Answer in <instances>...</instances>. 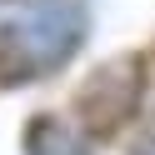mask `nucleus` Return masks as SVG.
I'll return each instance as SVG.
<instances>
[{
    "label": "nucleus",
    "mask_w": 155,
    "mask_h": 155,
    "mask_svg": "<svg viewBox=\"0 0 155 155\" xmlns=\"http://www.w3.org/2000/svg\"><path fill=\"white\" fill-rule=\"evenodd\" d=\"M85 40V10L70 0H45L0 25V85H25L55 75Z\"/></svg>",
    "instance_id": "1"
},
{
    "label": "nucleus",
    "mask_w": 155,
    "mask_h": 155,
    "mask_svg": "<svg viewBox=\"0 0 155 155\" xmlns=\"http://www.w3.org/2000/svg\"><path fill=\"white\" fill-rule=\"evenodd\" d=\"M145 95V55H115V60L95 65L75 90V130L85 140H115L140 110Z\"/></svg>",
    "instance_id": "2"
},
{
    "label": "nucleus",
    "mask_w": 155,
    "mask_h": 155,
    "mask_svg": "<svg viewBox=\"0 0 155 155\" xmlns=\"http://www.w3.org/2000/svg\"><path fill=\"white\" fill-rule=\"evenodd\" d=\"M25 155H90V150H85V135L60 115H35L25 125Z\"/></svg>",
    "instance_id": "3"
},
{
    "label": "nucleus",
    "mask_w": 155,
    "mask_h": 155,
    "mask_svg": "<svg viewBox=\"0 0 155 155\" xmlns=\"http://www.w3.org/2000/svg\"><path fill=\"white\" fill-rule=\"evenodd\" d=\"M125 155H155V115L140 120V130L125 140Z\"/></svg>",
    "instance_id": "4"
}]
</instances>
